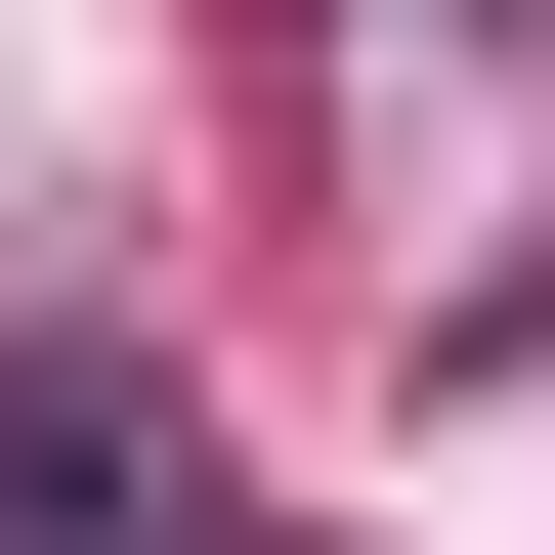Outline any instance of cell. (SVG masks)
Instances as JSON below:
<instances>
[{"instance_id": "1", "label": "cell", "mask_w": 555, "mask_h": 555, "mask_svg": "<svg viewBox=\"0 0 555 555\" xmlns=\"http://www.w3.org/2000/svg\"><path fill=\"white\" fill-rule=\"evenodd\" d=\"M0 555H171V385L129 343H0Z\"/></svg>"}]
</instances>
